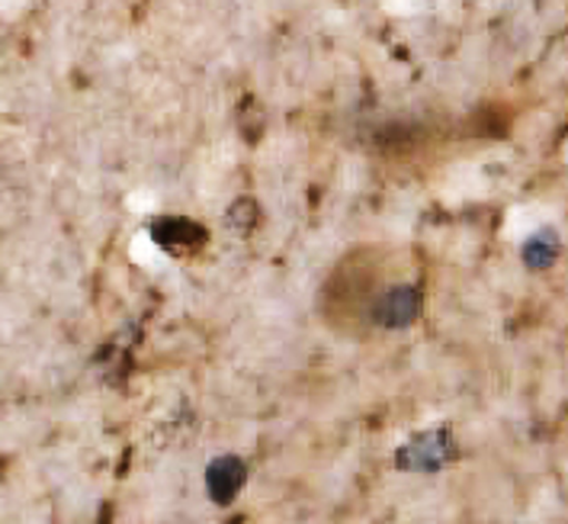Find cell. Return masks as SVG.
I'll return each instance as SVG.
<instances>
[{
	"mask_svg": "<svg viewBox=\"0 0 568 524\" xmlns=\"http://www.w3.org/2000/svg\"><path fill=\"white\" fill-rule=\"evenodd\" d=\"M459 457L456 437L449 429H430L408 437L398 451H395V466L402 473H440L447 463Z\"/></svg>",
	"mask_w": 568,
	"mask_h": 524,
	"instance_id": "obj_1",
	"label": "cell"
},
{
	"mask_svg": "<svg viewBox=\"0 0 568 524\" xmlns=\"http://www.w3.org/2000/svg\"><path fill=\"white\" fill-rule=\"evenodd\" d=\"M149 235L154 239V245L171 254H190L206 245L210 239V232L200 222L186 216H154L149 222Z\"/></svg>",
	"mask_w": 568,
	"mask_h": 524,
	"instance_id": "obj_2",
	"label": "cell"
},
{
	"mask_svg": "<svg viewBox=\"0 0 568 524\" xmlns=\"http://www.w3.org/2000/svg\"><path fill=\"white\" fill-rule=\"evenodd\" d=\"M420 315V293L415 286H392L386 290L376 303H373V322L376 325H383V329H392V332H398V329H408V325H415Z\"/></svg>",
	"mask_w": 568,
	"mask_h": 524,
	"instance_id": "obj_3",
	"label": "cell"
},
{
	"mask_svg": "<svg viewBox=\"0 0 568 524\" xmlns=\"http://www.w3.org/2000/svg\"><path fill=\"white\" fill-rule=\"evenodd\" d=\"M247 483V463L239 454H219L206 466V493L215 505H232Z\"/></svg>",
	"mask_w": 568,
	"mask_h": 524,
	"instance_id": "obj_4",
	"label": "cell"
},
{
	"mask_svg": "<svg viewBox=\"0 0 568 524\" xmlns=\"http://www.w3.org/2000/svg\"><path fill=\"white\" fill-rule=\"evenodd\" d=\"M559 251H562L559 235H556L552 229H539V232H534V235L524 242V251H520V254H524V264H527L530 271H546V268L556 264Z\"/></svg>",
	"mask_w": 568,
	"mask_h": 524,
	"instance_id": "obj_5",
	"label": "cell"
},
{
	"mask_svg": "<svg viewBox=\"0 0 568 524\" xmlns=\"http://www.w3.org/2000/svg\"><path fill=\"white\" fill-rule=\"evenodd\" d=\"M225 222H229L239 235H247V232H254L257 222H261V206H257L251 196H241V200H235V203L229 206Z\"/></svg>",
	"mask_w": 568,
	"mask_h": 524,
	"instance_id": "obj_6",
	"label": "cell"
}]
</instances>
